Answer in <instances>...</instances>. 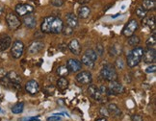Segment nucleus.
Instances as JSON below:
<instances>
[{"instance_id": "28", "label": "nucleus", "mask_w": 156, "mask_h": 121, "mask_svg": "<svg viewBox=\"0 0 156 121\" xmlns=\"http://www.w3.org/2000/svg\"><path fill=\"white\" fill-rule=\"evenodd\" d=\"M147 48H154V46L156 45V35H155V30H153V33H152V36L150 38L147 39Z\"/></svg>"}, {"instance_id": "45", "label": "nucleus", "mask_w": 156, "mask_h": 121, "mask_svg": "<svg viewBox=\"0 0 156 121\" xmlns=\"http://www.w3.org/2000/svg\"><path fill=\"white\" fill-rule=\"evenodd\" d=\"M3 13H4V6L1 3H0V15L3 14Z\"/></svg>"}, {"instance_id": "42", "label": "nucleus", "mask_w": 156, "mask_h": 121, "mask_svg": "<svg viewBox=\"0 0 156 121\" xmlns=\"http://www.w3.org/2000/svg\"><path fill=\"white\" fill-rule=\"evenodd\" d=\"M132 121H144V119H143V117L141 115L134 114L133 116H132Z\"/></svg>"}, {"instance_id": "13", "label": "nucleus", "mask_w": 156, "mask_h": 121, "mask_svg": "<svg viewBox=\"0 0 156 121\" xmlns=\"http://www.w3.org/2000/svg\"><path fill=\"white\" fill-rule=\"evenodd\" d=\"M67 67L70 72H79L82 69V64L80 61L76 59H70L67 62Z\"/></svg>"}, {"instance_id": "41", "label": "nucleus", "mask_w": 156, "mask_h": 121, "mask_svg": "<svg viewBox=\"0 0 156 121\" xmlns=\"http://www.w3.org/2000/svg\"><path fill=\"white\" fill-rule=\"evenodd\" d=\"M44 90H49L48 92H47V94H48V95H53L54 91H55V88H54V86H47V88H46Z\"/></svg>"}, {"instance_id": "17", "label": "nucleus", "mask_w": 156, "mask_h": 121, "mask_svg": "<svg viewBox=\"0 0 156 121\" xmlns=\"http://www.w3.org/2000/svg\"><path fill=\"white\" fill-rule=\"evenodd\" d=\"M66 21H67V25L70 26L72 28L78 26V17L77 15H75L72 13L67 14V15H66Z\"/></svg>"}, {"instance_id": "11", "label": "nucleus", "mask_w": 156, "mask_h": 121, "mask_svg": "<svg viewBox=\"0 0 156 121\" xmlns=\"http://www.w3.org/2000/svg\"><path fill=\"white\" fill-rule=\"evenodd\" d=\"M142 59L145 64H154L156 60V51L155 48H147L144 50Z\"/></svg>"}, {"instance_id": "1", "label": "nucleus", "mask_w": 156, "mask_h": 121, "mask_svg": "<svg viewBox=\"0 0 156 121\" xmlns=\"http://www.w3.org/2000/svg\"><path fill=\"white\" fill-rule=\"evenodd\" d=\"M64 27L63 20L57 17H46L42 23L41 29L43 33L46 34H60Z\"/></svg>"}, {"instance_id": "29", "label": "nucleus", "mask_w": 156, "mask_h": 121, "mask_svg": "<svg viewBox=\"0 0 156 121\" xmlns=\"http://www.w3.org/2000/svg\"><path fill=\"white\" fill-rule=\"evenodd\" d=\"M143 24L149 27L152 30H155V17H149V18H145V20L143 21Z\"/></svg>"}, {"instance_id": "46", "label": "nucleus", "mask_w": 156, "mask_h": 121, "mask_svg": "<svg viewBox=\"0 0 156 121\" xmlns=\"http://www.w3.org/2000/svg\"><path fill=\"white\" fill-rule=\"evenodd\" d=\"M96 121H107V119H106V117H101V118H98V119Z\"/></svg>"}, {"instance_id": "47", "label": "nucleus", "mask_w": 156, "mask_h": 121, "mask_svg": "<svg viewBox=\"0 0 156 121\" xmlns=\"http://www.w3.org/2000/svg\"><path fill=\"white\" fill-rule=\"evenodd\" d=\"M119 15H121V14H117V15H112V18H116V17H118Z\"/></svg>"}, {"instance_id": "12", "label": "nucleus", "mask_w": 156, "mask_h": 121, "mask_svg": "<svg viewBox=\"0 0 156 121\" xmlns=\"http://www.w3.org/2000/svg\"><path fill=\"white\" fill-rule=\"evenodd\" d=\"M44 48V44L42 41H35L33 43H30V45L28 47V53L31 55H35L38 54L40 52H42Z\"/></svg>"}, {"instance_id": "8", "label": "nucleus", "mask_w": 156, "mask_h": 121, "mask_svg": "<svg viewBox=\"0 0 156 121\" xmlns=\"http://www.w3.org/2000/svg\"><path fill=\"white\" fill-rule=\"evenodd\" d=\"M138 21L136 19H131L129 20L128 23L124 26L123 30V35L124 37H130L132 35H134V33L137 31L138 29Z\"/></svg>"}, {"instance_id": "38", "label": "nucleus", "mask_w": 156, "mask_h": 121, "mask_svg": "<svg viewBox=\"0 0 156 121\" xmlns=\"http://www.w3.org/2000/svg\"><path fill=\"white\" fill-rule=\"evenodd\" d=\"M61 116L59 115H56V114H52L51 116L47 117V121H61Z\"/></svg>"}, {"instance_id": "33", "label": "nucleus", "mask_w": 156, "mask_h": 121, "mask_svg": "<svg viewBox=\"0 0 156 121\" xmlns=\"http://www.w3.org/2000/svg\"><path fill=\"white\" fill-rule=\"evenodd\" d=\"M116 68H118V69H123L124 67V62L123 60L121 59V58H118L117 60H116L115 62V65H114Z\"/></svg>"}, {"instance_id": "19", "label": "nucleus", "mask_w": 156, "mask_h": 121, "mask_svg": "<svg viewBox=\"0 0 156 121\" xmlns=\"http://www.w3.org/2000/svg\"><path fill=\"white\" fill-rule=\"evenodd\" d=\"M107 110H108V112H109L110 115H113V116H115V117H121V114H123L121 109L116 104H113V103L109 104L107 106Z\"/></svg>"}, {"instance_id": "32", "label": "nucleus", "mask_w": 156, "mask_h": 121, "mask_svg": "<svg viewBox=\"0 0 156 121\" xmlns=\"http://www.w3.org/2000/svg\"><path fill=\"white\" fill-rule=\"evenodd\" d=\"M62 33L64 34L65 36H70L73 34V28L70 27V26H68V25L64 26L62 29Z\"/></svg>"}, {"instance_id": "26", "label": "nucleus", "mask_w": 156, "mask_h": 121, "mask_svg": "<svg viewBox=\"0 0 156 121\" xmlns=\"http://www.w3.org/2000/svg\"><path fill=\"white\" fill-rule=\"evenodd\" d=\"M57 74L60 76V77H66L70 74V70L67 67V65H60L59 67L57 68Z\"/></svg>"}, {"instance_id": "36", "label": "nucleus", "mask_w": 156, "mask_h": 121, "mask_svg": "<svg viewBox=\"0 0 156 121\" xmlns=\"http://www.w3.org/2000/svg\"><path fill=\"white\" fill-rule=\"evenodd\" d=\"M50 3L54 7H62L64 5V0H51Z\"/></svg>"}, {"instance_id": "48", "label": "nucleus", "mask_w": 156, "mask_h": 121, "mask_svg": "<svg viewBox=\"0 0 156 121\" xmlns=\"http://www.w3.org/2000/svg\"><path fill=\"white\" fill-rule=\"evenodd\" d=\"M0 112H1V108H0Z\"/></svg>"}, {"instance_id": "15", "label": "nucleus", "mask_w": 156, "mask_h": 121, "mask_svg": "<svg viewBox=\"0 0 156 121\" xmlns=\"http://www.w3.org/2000/svg\"><path fill=\"white\" fill-rule=\"evenodd\" d=\"M68 48L70 51L74 55H79L81 53V46L77 39H72L70 43L68 44Z\"/></svg>"}, {"instance_id": "31", "label": "nucleus", "mask_w": 156, "mask_h": 121, "mask_svg": "<svg viewBox=\"0 0 156 121\" xmlns=\"http://www.w3.org/2000/svg\"><path fill=\"white\" fill-rule=\"evenodd\" d=\"M147 12L145 11L143 7H138L136 9V15H137V17L140 18H145L147 17Z\"/></svg>"}, {"instance_id": "35", "label": "nucleus", "mask_w": 156, "mask_h": 121, "mask_svg": "<svg viewBox=\"0 0 156 121\" xmlns=\"http://www.w3.org/2000/svg\"><path fill=\"white\" fill-rule=\"evenodd\" d=\"M96 53L97 54V56H102L103 55V52H104V48H103L102 44L100 43H97L96 46Z\"/></svg>"}, {"instance_id": "6", "label": "nucleus", "mask_w": 156, "mask_h": 121, "mask_svg": "<svg viewBox=\"0 0 156 121\" xmlns=\"http://www.w3.org/2000/svg\"><path fill=\"white\" fill-rule=\"evenodd\" d=\"M6 22L8 27L13 31L17 30L21 25V21L19 20L17 15H15L14 13H10V14H8L6 15Z\"/></svg>"}, {"instance_id": "20", "label": "nucleus", "mask_w": 156, "mask_h": 121, "mask_svg": "<svg viewBox=\"0 0 156 121\" xmlns=\"http://www.w3.org/2000/svg\"><path fill=\"white\" fill-rule=\"evenodd\" d=\"M108 52H109V55L111 57H119L120 55H121V52H123V46L116 43L109 47Z\"/></svg>"}, {"instance_id": "16", "label": "nucleus", "mask_w": 156, "mask_h": 121, "mask_svg": "<svg viewBox=\"0 0 156 121\" xmlns=\"http://www.w3.org/2000/svg\"><path fill=\"white\" fill-rule=\"evenodd\" d=\"M12 39L10 36H3L0 38V52L5 51L11 46Z\"/></svg>"}, {"instance_id": "39", "label": "nucleus", "mask_w": 156, "mask_h": 121, "mask_svg": "<svg viewBox=\"0 0 156 121\" xmlns=\"http://www.w3.org/2000/svg\"><path fill=\"white\" fill-rule=\"evenodd\" d=\"M20 121H39V116H34V117H23V118H20Z\"/></svg>"}, {"instance_id": "22", "label": "nucleus", "mask_w": 156, "mask_h": 121, "mask_svg": "<svg viewBox=\"0 0 156 121\" xmlns=\"http://www.w3.org/2000/svg\"><path fill=\"white\" fill-rule=\"evenodd\" d=\"M90 14H91V9L88 6H85V5H82V6L78 9V17L80 18H88Z\"/></svg>"}, {"instance_id": "9", "label": "nucleus", "mask_w": 156, "mask_h": 121, "mask_svg": "<svg viewBox=\"0 0 156 121\" xmlns=\"http://www.w3.org/2000/svg\"><path fill=\"white\" fill-rule=\"evenodd\" d=\"M75 79L80 85H90L92 82V75L90 71H79Z\"/></svg>"}, {"instance_id": "24", "label": "nucleus", "mask_w": 156, "mask_h": 121, "mask_svg": "<svg viewBox=\"0 0 156 121\" xmlns=\"http://www.w3.org/2000/svg\"><path fill=\"white\" fill-rule=\"evenodd\" d=\"M142 5H143V8H144L145 11L149 12V11H151V10L155 9L156 3L154 0H143Z\"/></svg>"}, {"instance_id": "5", "label": "nucleus", "mask_w": 156, "mask_h": 121, "mask_svg": "<svg viewBox=\"0 0 156 121\" xmlns=\"http://www.w3.org/2000/svg\"><path fill=\"white\" fill-rule=\"evenodd\" d=\"M124 90H125V88H124L123 85L118 82L117 80L109 82V86L107 88L108 95H118V94L123 93Z\"/></svg>"}, {"instance_id": "3", "label": "nucleus", "mask_w": 156, "mask_h": 121, "mask_svg": "<svg viewBox=\"0 0 156 121\" xmlns=\"http://www.w3.org/2000/svg\"><path fill=\"white\" fill-rule=\"evenodd\" d=\"M144 48L141 46H136L126 57V64L129 67H135L141 62L143 54H144Z\"/></svg>"}, {"instance_id": "30", "label": "nucleus", "mask_w": 156, "mask_h": 121, "mask_svg": "<svg viewBox=\"0 0 156 121\" xmlns=\"http://www.w3.org/2000/svg\"><path fill=\"white\" fill-rule=\"evenodd\" d=\"M140 41H141V39H140V38L138 36H134L132 35L130 37H128V44L131 46H138Z\"/></svg>"}, {"instance_id": "14", "label": "nucleus", "mask_w": 156, "mask_h": 121, "mask_svg": "<svg viewBox=\"0 0 156 121\" xmlns=\"http://www.w3.org/2000/svg\"><path fill=\"white\" fill-rule=\"evenodd\" d=\"M25 90L27 91L31 95H35L40 91V86L37 81L35 80H30L26 83L25 85Z\"/></svg>"}, {"instance_id": "37", "label": "nucleus", "mask_w": 156, "mask_h": 121, "mask_svg": "<svg viewBox=\"0 0 156 121\" xmlns=\"http://www.w3.org/2000/svg\"><path fill=\"white\" fill-rule=\"evenodd\" d=\"M99 112H100V114H101L102 116H104V117H108L110 115L109 112H108V110H107V108H105V107L101 108V109L99 110Z\"/></svg>"}, {"instance_id": "43", "label": "nucleus", "mask_w": 156, "mask_h": 121, "mask_svg": "<svg viewBox=\"0 0 156 121\" xmlns=\"http://www.w3.org/2000/svg\"><path fill=\"white\" fill-rule=\"evenodd\" d=\"M7 73H8V72L4 69V68H0V80H1L2 78L6 77Z\"/></svg>"}, {"instance_id": "10", "label": "nucleus", "mask_w": 156, "mask_h": 121, "mask_svg": "<svg viewBox=\"0 0 156 121\" xmlns=\"http://www.w3.org/2000/svg\"><path fill=\"white\" fill-rule=\"evenodd\" d=\"M15 11L19 17H25L34 12V7L29 4H17L15 8Z\"/></svg>"}, {"instance_id": "2", "label": "nucleus", "mask_w": 156, "mask_h": 121, "mask_svg": "<svg viewBox=\"0 0 156 121\" xmlns=\"http://www.w3.org/2000/svg\"><path fill=\"white\" fill-rule=\"evenodd\" d=\"M88 92L90 96L92 97L96 101L100 102V103H104L107 101V88L104 86H97L96 85H90L88 88Z\"/></svg>"}, {"instance_id": "25", "label": "nucleus", "mask_w": 156, "mask_h": 121, "mask_svg": "<svg viewBox=\"0 0 156 121\" xmlns=\"http://www.w3.org/2000/svg\"><path fill=\"white\" fill-rule=\"evenodd\" d=\"M68 86V81L65 77L59 78V80L57 81V88L61 89V90H65Z\"/></svg>"}, {"instance_id": "44", "label": "nucleus", "mask_w": 156, "mask_h": 121, "mask_svg": "<svg viewBox=\"0 0 156 121\" xmlns=\"http://www.w3.org/2000/svg\"><path fill=\"white\" fill-rule=\"evenodd\" d=\"M89 1H90V0H78V2H79V3L82 4V5H84V4L88 3Z\"/></svg>"}, {"instance_id": "34", "label": "nucleus", "mask_w": 156, "mask_h": 121, "mask_svg": "<svg viewBox=\"0 0 156 121\" xmlns=\"http://www.w3.org/2000/svg\"><path fill=\"white\" fill-rule=\"evenodd\" d=\"M85 54L88 55L89 57H91L92 60H94V61H96L97 60V58H98V56H97V54L96 53V51L94 50H92V49H88L87 51L85 52Z\"/></svg>"}, {"instance_id": "40", "label": "nucleus", "mask_w": 156, "mask_h": 121, "mask_svg": "<svg viewBox=\"0 0 156 121\" xmlns=\"http://www.w3.org/2000/svg\"><path fill=\"white\" fill-rule=\"evenodd\" d=\"M156 71V66H155V64H153L152 65H150V66H149L145 69V72L147 73H154Z\"/></svg>"}, {"instance_id": "7", "label": "nucleus", "mask_w": 156, "mask_h": 121, "mask_svg": "<svg viewBox=\"0 0 156 121\" xmlns=\"http://www.w3.org/2000/svg\"><path fill=\"white\" fill-rule=\"evenodd\" d=\"M24 52V44L20 41H15L12 45L11 55L14 59H19Z\"/></svg>"}, {"instance_id": "18", "label": "nucleus", "mask_w": 156, "mask_h": 121, "mask_svg": "<svg viewBox=\"0 0 156 121\" xmlns=\"http://www.w3.org/2000/svg\"><path fill=\"white\" fill-rule=\"evenodd\" d=\"M23 23L25 24L26 27L28 28H35L37 25V19L33 15H26L23 18Z\"/></svg>"}, {"instance_id": "27", "label": "nucleus", "mask_w": 156, "mask_h": 121, "mask_svg": "<svg viewBox=\"0 0 156 121\" xmlns=\"http://www.w3.org/2000/svg\"><path fill=\"white\" fill-rule=\"evenodd\" d=\"M23 109H24V104L22 102H19V103H17L12 107V112L15 114H21L23 112Z\"/></svg>"}, {"instance_id": "21", "label": "nucleus", "mask_w": 156, "mask_h": 121, "mask_svg": "<svg viewBox=\"0 0 156 121\" xmlns=\"http://www.w3.org/2000/svg\"><path fill=\"white\" fill-rule=\"evenodd\" d=\"M6 77L8 78L9 82L11 84H20L21 83V78L15 71H10L7 73Z\"/></svg>"}, {"instance_id": "4", "label": "nucleus", "mask_w": 156, "mask_h": 121, "mask_svg": "<svg viewBox=\"0 0 156 121\" xmlns=\"http://www.w3.org/2000/svg\"><path fill=\"white\" fill-rule=\"evenodd\" d=\"M100 77H101L103 80L111 82V81L118 80L119 75L117 72V69H116V67L114 66L113 64H106L101 68V70H100Z\"/></svg>"}, {"instance_id": "23", "label": "nucleus", "mask_w": 156, "mask_h": 121, "mask_svg": "<svg viewBox=\"0 0 156 121\" xmlns=\"http://www.w3.org/2000/svg\"><path fill=\"white\" fill-rule=\"evenodd\" d=\"M81 64H85L86 66H88L90 68H92L94 66V64H96V61L92 60L91 57H89L88 55L84 53V55L82 56V59H81Z\"/></svg>"}]
</instances>
